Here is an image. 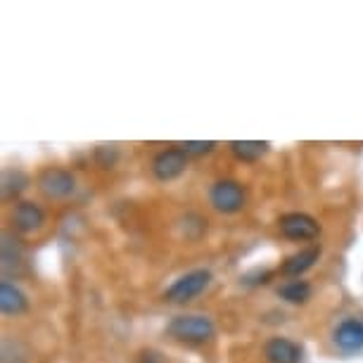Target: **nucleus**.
<instances>
[{"instance_id": "nucleus-1", "label": "nucleus", "mask_w": 363, "mask_h": 363, "mask_svg": "<svg viewBox=\"0 0 363 363\" xmlns=\"http://www.w3.org/2000/svg\"><path fill=\"white\" fill-rule=\"evenodd\" d=\"M167 333L178 342H188V345H202L214 337L216 325L209 316L202 313H183L169 320Z\"/></svg>"}, {"instance_id": "nucleus-2", "label": "nucleus", "mask_w": 363, "mask_h": 363, "mask_svg": "<svg viewBox=\"0 0 363 363\" xmlns=\"http://www.w3.org/2000/svg\"><path fill=\"white\" fill-rule=\"evenodd\" d=\"M209 283H211V273L207 269L190 271L186 276L178 278L174 285L167 287L164 299L171 301V304H186V301L200 297V294L209 287Z\"/></svg>"}, {"instance_id": "nucleus-3", "label": "nucleus", "mask_w": 363, "mask_h": 363, "mask_svg": "<svg viewBox=\"0 0 363 363\" xmlns=\"http://www.w3.org/2000/svg\"><path fill=\"white\" fill-rule=\"evenodd\" d=\"M211 207L221 214H235L245 207V188L238 181H216L209 190Z\"/></svg>"}, {"instance_id": "nucleus-4", "label": "nucleus", "mask_w": 363, "mask_h": 363, "mask_svg": "<svg viewBox=\"0 0 363 363\" xmlns=\"http://www.w3.org/2000/svg\"><path fill=\"white\" fill-rule=\"evenodd\" d=\"M38 190L48 200H67L77 190V178L67 169H45L38 176Z\"/></svg>"}, {"instance_id": "nucleus-5", "label": "nucleus", "mask_w": 363, "mask_h": 363, "mask_svg": "<svg viewBox=\"0 0 363 363\" xmlns=\"http://www.w3.org/2000/svg\"><path fill=\"white\" fill-rule=\"evenodd\" d=\"M280 233L287 240H294V242H304V240H313L318 238L320 225L313 216L301 214V211H292V214L280 216Z\"/></svg>"}, {"instance_id": "nucleus-6", "label": "nucleus", "mask_w": 363, "mask_h": 363, "mask_svg": "<svg viewBox=\"0 0 363 363\" xmlns=\"http://www.w3.org/2000/svg\"><path fill=\"white\" fill-rule=\"evenodd\" d=\"M188 169V155L181 147H169L162 150L160 155L152 160V174L157 181H174Z\"/></svg>"}, {"instance_id": "nucleus-7", "label": "nucleus", "mask_w": 363, "mask_h": 363, "mask_svg": "<svg viewBox=\"0 0 363 363\" xmlns=\"http://www.w3.org/2000/svg\"><path fill=\"white\" fill-rule=\"evenodd\" d=\"M333 342L337 345L345 354H356L363 349V320L359 318H347L335 328Z\"/></svg>"}, {"instance_id": "nucleus-8", "label": "nucleus", "mask_w": 363, "mask_h": 363, "mask_svg": "<svg viewBox=\"0 0 363 363\" xmlns=\"http://www.w3.org/2000/svg\"><path fill=\"white\" fill-rule=\"evenodd\" d=\"M12 223L19 233H36L43 228L45 223V211L38 207L36 202H19L15 211H12Z\"/></svg>"}, {"instance_id": "nucleus-9", "label": "nucleus", "mask_w": 363, "mask_h": 363, "mask_svg": "<svg viewBox=\"0 0 363 363\" xmlns=\"http://www.w3.org/2000/svg\"><path fill=\"white\" fill-rule=\"evenodd\" d=\"M264 356L269 363H299L301 349L287 337H271L264 347Z\"/></svg>"}, {"instance_id": "nucleus-10", "label": "nucleus", "mask_w": 363, "mask_h": 363, "mask_svg": "<svg viewBox=\"0 0 363 363\" xmlns=\"http://www.w3.org/2000/svg\"><path fill=\"white\" fill-rule=\"evenodd\" d=\"M3 273L5 276H17L24 266V247L12 233H3Z\"/></svg>"}, {"instance_id": "nucleus-11", "label": "nucleus", "mask_w": 363, "mask_h": 363, "mask_svg": "<svg viewBox=\"0 0 363 363\" xmlns=\"http://www.w3.org/2000/svg\"><path fill=\"white\" fill-rule=\"evenodd\" d=\"M0 309H3L5 316H19V313L29 309V299L17 285L3 280L0 283Z\"/></svg>"}, {"instance_id": "nucleus-12", "label": "nucleus", "mask_w": 363, "mask_h": 363, "mask_svg": "<svg viewBox=\"0 0 363 363\" xmlns=\"http://www.w3.org/2000/svg\"><path fill=\"white\" fill-rule=\"evenodd\" d=\"M318 257H320V247L301 250V252H297V255L287 257L283 262V266H280V271H283L285 276H290V278H299L301 273L313 269V264L318 262Z\"/></svg>"}, {"instance_id": "nucleus-13", "label": "nucleus", "mask_w": 363, "mask_h": 363, "mask_svg": "<svg viewBox=\"0 0 363 363\" xmlns=\"http://www.w3.org/2000/svg\"><path fill=\"white\" fill-rule=\"evenodd\" d=\"M278 297L290 304H304L311 299V285L306 280H287L278 287Z\"/></svg>"}, {"instance_id": "nucleus-14", "label": "nucleus", "mask_w": 363, "mask_h": 363, "mask_svg": "<svg viewBox=\"0 0 363 363\" xmlns=\"http://www.w3.org/2000/svg\"><path fill=\"white\" fill-rule=\"evenodd\" d=\"M269 143L266 140H233L230 143V152L242 162H257L259 157L266 155Z\"/></svg>"}, {"instance_id": "nucleus-15", "label": "nucleus", "mask_w": 363, "mask_h": 363, "mask_svg": "<svg viewBox=\"0 0 363 363\" xmlns=\"http://www.w3.org/2000/svg\"><path fill=\"white\" fill-rule=\"evenodd\" d=\"M26 186H29V176L22 174V171H5L3 174V197L5 200L19 195Z\"/></svg>"}, {"instance_id": "nucleus-16", "label": "nucleus", "mask_w": 363, "mask_h": 363, "mask_svg": "<svg viewBox=\"0 0 363 363\" xmlns=\"http://www.w3.org/2000/svg\"><path fill=\"white\" fill-rule=\"evenodd\" d=\"M181 150L186 155H207V152L214 150V143H211V140H186L181 145Z\"/></svg>"}, {"instance_id": "nucleus-17", "label": "nucleus", "mask_w": 363, "mask_h": 363, "mask_svg": "<svg viewBox=\"0 0 363 363\" xmlns=\"http://www.w3.org/2000/svg\"><path fill=\"white\" fill-rule=\"evenodd\" d=\"M138 363H162V354L155 349H143L138 354Z\"/></svg>"}]
</instances>
